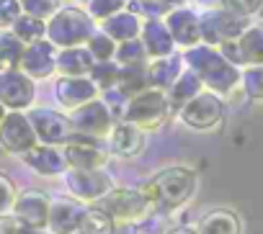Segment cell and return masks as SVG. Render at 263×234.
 Segmentation results:
<instances>
[{"label": "cell", "instance_id": "40", "mask_svg": "<svg viewBox=\"0 0 263 234\" xmlns=\"http://www.w3.org/2000/svg\"><path fill=\"white\" fill-rule=\"evenodd\" d=\"M21 16V0H0V29H11Z\"/></svg>", "mask_w": 263, "mask_h": 234}, {"label": "cell", "instance_id": "1", "mask_svg": "<svg viewBox=\"0 0 263 234\" xmlns=\"http://www.w3.org/2000/svg\"><path fill=\"white\" fill-rule=\"evenodd\" d=\"M196 185L199 178L191 167H165L158 175H153L140 190L158 208H178L194 198Z\"/></svg>", "mask_w": 263, "mask_h": 234}, {"label": "cell", "instance_id": "2", "mask_svg": "<svg viewBox=\"0 0 263 234\" xmlns=\"http://www.w3.org/2000/svg\"><path fill=\"white\" fill-rule=\"evenodd\" d=\"M183 59H186V67L194 70V72L201 77V82H204L212 93H217V95H219V93H230V90L242 80L240 72H237V67H235L232 62H227L219 49H214V47H209V44L189 47L186 54H183Z\"/></svg>", "mask_w": 263, "mask_h": 234}, {"label": "cell", "instance_id": "16", "mask_svg": "<svg viewBox=\"0 0 263 234\" xmlns=\"http://www.w3.org/2000/svg\"><path fill=\"white\" fill-rule=\"evenodd\" d=\"M98 90L101 88L85 75H65L54 85V95L62 108H80L83 103L98 98Z\"/></svg>", "mask_w": 263, "mask_h": 234}, {"label": "cell", "instance_id": "46", "mask_svg": "<svg viewBox=\"0 0 263 234\" xmlns=\"http://www.w3.org/2000/svg\"><path fill=\"white\" fill-rule=\"evenodd\" d=\"M83 3H88V0H83Z\"/></svg>", "mask_w": 263, "mask_h": 234}, {"label": "cell", "instance_id": "33", "mask_svg": "<svg viewBox=\"0 0 263 234\" xmlns=\"http://www.w3.org/2000/svg\"><path fill=\"white\" fill-rule=\"evenodd\" d=\"M88 52L93 54V59L96 62H106V59H114V54H116V41L108 36V34H93L90 39H88Z\"/></svg>", "mask_w": 263, "mask_h": 234}, {"label": "cell", "instance_id": "17", "mask_svg": "<svg viewBox=\"0 0 263 234\" xmlns=\"http://www.w3.org/2000/svg\"><path fill=\"white\" fill-rule=\"evenodd\" d=\"M165 26L173 36L176 44L181 47H196L201 44V29H199V16L189 8H171L165 13Z\"/></svg>", "mask_w": 263, "mask_h": 234}, {"label": "cell", "instance_id": "9", "mask_svg": "<svg viewBox=\"0 0 263 234\" xmlns=\"http://www.w3.org/2000/svg\"><path fill=\"white\" fill-rule=\"evenodd\" d=\"M70 124H72V132H78V134L103 139V137H108V132L114 126V116L103 100L93 98V100L83 103L80 108H72Z\"/></svg>", "mask_w": 263, "mask_h": 234}, {"label": "cell", "instance_id": "27", "mask_svg": "<svg viewBox=\"0 0 263 234\" xmlns=\"http://www.w3.org/2000/svg\"><path fill=\"white\" fill-rule=\"evenodd\" d=\"M116 88H119L126 98H132V95H137V93L147 90V88H150V80H147V65H145V62L121 65Z\"/></svg>", "mask_w": 263, "mask_h": 234}, {"label": "cell", "instance_id": "4", "mask_svg": "<svg viewBox=\"0 0 263 234\" xmlns=\"http://www.w3.org/2000/svg\"><path fill=\"white\" fill-rule=\"evenodd\" d=\"M168 113H171L168 93L160 90V88H147V90L132 95L126 100L121 121L135 124L142 132H153V129H160L168 121Z\"/></svg>", "mask_w": 263, "mask_h": 234}, {"label": "cell", "instance_id": "12", "mask_svg": "<svg viewBox=\"0 0 263 234\" xmlns=\"http://www.w3.org/2000/svg\"><path fill=\"white\" fill-rule=\"evenodd\" d=\"M49 206H52L49 193L36 190V188H29V190H21V193L16 196L11 214H13L24 226H31V229H47V221H49Z\"/></svg>", "mask_w": 263, "mask_h": 234}, {"label": "cell", "instance_id": "6", "mask_svg": "<svg viewBox=\"0 0 263 234\" xmlns=\"http://www.w3.org/2000/svg\"><path fill=\"white\" fill-rule=\"evenodd\" d=\"M178 116L181 121L189 126V129H196V132H209V129H217L222 116H224V103L217 93L212 90H201L196 98H191L186 105L178 108Z\"/></svg>", "mask_w": 263, "mask_h": 234}, {"label": "cell", "instance_id": "18", "mask_svg": "<svg viewBox=\"0 0 263 234\" xmlns=\"http://www.w3.org/2000/svg\"><path fill=\"white\" fill-rule=\"evenodd\" d=\"M83 201L78 198H57L49 206V221L47 229L49 234H75L80 216H83Z\"/></svg>", "mask_w": 263, "mask_h": 234}, {"label": "cell", "instance_id": "15", "mask_svg": "<svg viewBox=\"0 0 263 234\" xmlns=\"http://www.w3.org/2000/svg\"><path fill=\"white\" fill-rule=\"evenodd\" d=\"M31 80H44L57 70V47L49 39H39L24 47L21 54V67Z\"/></svg>", "mask_w": 263, "mask_h": 234}, {"label": "cell", "instance_id": "41", "mask_svg": "<svg viewBox=\"0 0 263 234\" xmlns=\"http://www.w3.org/2000/svg\"><path fill=\"white\" fill-rule=\"evenodd\" d=\"M263 0H219V6L230 13H240V16H250L260 8Z\"/></svg>", "mask_w": 263, "mask_h": 234}, {"label": "cell", "instance_id": "21", "mask_svg": "<svg viewBox=\"0 0 263 234\" xmlns=\"http://www.w3.org/2000/svg\"><path fill=\"white\" fill-rule=\"evenodd\" d=\"M142 39V47H145V54L147 57H153V59H160V57H168V54H173V49H176V41H173V36H171V31H168V26H165V21H160V18H147L145 24H142V34H140Z\"/></svg>", "mask_w": 263, "mask_h": 234}, {"label": "cell", "instance_id": "25", "mask_svg": "<svg viewBox=\"0 0 263 234\" xmlns=\"http://www.w3.org/2000/svg\"><path fill=\"white\" fill-rule=\"evenodd\" d=\"M96 65L93 54L88 52V47H65L57 52V70L62 75H88L90 67Z\"/></svg>", "mask_w": 263, "mask_h": 234}, {"label": "cell", "instance_id": "47", "mask_svg": "<svg viewBox=\"0 0 263 234\" xmlns=\"http://www.w3.org/2000/svg\"><path fill=\"white\" fill-rule=\"evenodd\" d=\"M75 234H78V231H75Z\"/></svg>", "mask_w": 263, "mask_h": 234}, {"label": "cell", "instance_id": "30", "mask_svg": "<svg viewBox=\"0 0 263 234\" xmlns=\"http://www.w3.org/2000/svg\"><path fill=\"white\" fill-rule=\"evenodd\" d=\"M24 47H26V44H24L11 29H0V72L18 70V67H21Z\"/></svg>", "mask_w": 263, "mask_h": 234}, {"label": "cell", "instance_id": "31", "mask_svg": "<svg viewBox=\"0 0 263 234\" xmlns=\"http://www.w3.org/2000/svg\"><path fill=\"white\" fill-rule=\"evenodd\" d=\"M11 31L24 41V44H31V41H39V39H47V21L44 18H34L29 13H21L16 18V24L11 26Z\"/></svg>", "mask_w": 263, "mask_h": 234}, {"label": "cell", "instance_id": "29", "mask_svg": "<svg viewBox=\"0 0 263 234\" xmlns=\"http://www.w3.org/2000/svg\"><path fill=\"white\" fill-rule=\"evenodd\" d=\"M237 49L242 57V65H263V29L260 26H248L237 36Z\"/></svg>", "mask_w": 263, "mask_h": 234}, {"label": "cell", "instance_id": "35", "mask_svg": "<svg viewBox=\"0 0 263 234\" xmlns=\"http://www.w3.org/2000/svg\"><path fill=\"white\" fill-rule=\"evenodd\" d=\"M242 88L253 100H263V65H253L242 75Z\"/></svg>", "mask_w": 263, "mask_h": 234}, {"label": "cell", "instance_id": "5", "mask_svg": "<svg viewBox=\"0 0 263 234\" xmlns=\"http://www.w3.org/2000/svg\"><path fill=\"white\" fill-rule=\"evenodd\" d=\"M96 203L106 214H111L114 221H129V224H137L153 208V203L147 201V196L140 188H111Z\"/></svg>", "mask_w": 263, "mask_h": 234}, {"label": "cell", "instance_id": "37", "mask_svg": "<svg viewBox=\"0 0 263 234\" xmlns=\"http://www.w3.org/2000/svg\"><path fill=\"white\" fill-rule=\"evenodd\" d=\"M126 6V0H88V13L93 18H108Z\"/></svg>", "mask_w": 263, "mask_h": 234}, {"label": "cell", "instance_id": "8", "mask_svg": "<svg viewBox=\"0 0 263 234\" xmlns=\"http://www.w3.org/2000/svg\"><path fill=\"white\" fill-rule=\"evenodd\" d=\"M62 155L67 167H78V170H101L108 162V150L103 147V139L85 137L78 132L67 137V142L62 144Z\"/></svg>", "mask_w": 263, "mask_h": 234}, {"label": "cell", "instance_id": "23", "mask_svg": "<svg viewBox=\"0 0 263 234\" xmlns=\"http://www.w3.org/2000/svg\"><path fill=\"white\" fill-rule=\"evenodd\" d=\"M183 72V57L178 54H168V57H160L155 59L150 67H147V80H150V88H160V90H168L173 85V80Z\"/></svg>", "mask_w": 263, "mask_h": 234}, {"label": "cell", "instance_id": "42", "mask_svg": "<svg viewBox=\"0 0 263 234\" xmlns=\"http://www.w3.org/2000/svg\"><path fill=\"white\" fill-rule=\"evenodd\" d=\"M21 221L13 214H0V234H18Z\"/></svg>", "mask_w": 263, "mask_h": 234}, {"label": "cell", "instance_id": "38", "mask_svg": "<svg viewBox=\"0 0 263 234\" xmlns=\"http://www.w3.org/2000/svg\"><path fill=\"white\" fill-rule=\"evenodd\" d=\"M126 95L114 85V88H106L103 90V103L108 105V111H111V116H114V119H121V116H124V108H126Z\"/></svg>", "mask_w": 263, "mask_h": 234}, {"label": "cell", "instance_id": "11", "mask_svg": "<svg viewBox=\"0 0 263 234\" xmlns=\"http://www.w3.org/2000/svg\"><path fill=\"white\" fill-rule=\"evenodd\" d=\"M36 132L29 121V116H24L21 111H11L6 113L3 124H0V147L11 155H24L36 144Z\"/></svg>", "mask_w": 263, "mask_h": 234}, {"label": "cell", "instance_id": "20", "mask_svg": "<svg viewBox=\"0 0 263 234\" xmlns=\"http://www.w3.org/2000/svg\"><path fill=\"white\" fill-rule=\"evenodd\" d=\"M108 150L116 157H137L145 150V132L129 121H119L108 132Z\"/></svg>", "mask_w": 263, "mask_h": 234}, {"label": "cell", "instance_id": "24", "mask_svg": "<svg viewBox=\"0 0 263 234\" xmlns=\"http://www.w3.org/2000/svg\"><path fill=\"white\" fill-rule=\"evenodd\" d=\"M199 234H242L240 216L230 208H214L199 221Z\"/></svg>", "mask_w": 263, "mask_h": 234}, {"label": "cell", "instance_id": "43", "mask_svg": "<svg viewBox=\"0 0 263 234\" xmlns=\"http://www.w3.org/2000/svg\"><path fill=\"white\" fill-rule=\"evenodd\" d=\"M165 234H199V229H196V226H189V224H181V226H173V229L165 231Z\"/></svg>", "mask_w": 263, "mask_h": 234}, {"label": "cell", "instance_id": "26", "mask_svg": "<svg viewBox=\"0 0 263 234\" xmlns=\"http://www.w3.org/2000/svg\"><path fill=\"white\" fill-rule=\"evenodd\" d=\"M201 90H204L201 77H199L194 70H183V72L173 80V85L168 88V103H171V108H181V105H186L191 98H196Z\"/></svg>", "mask_w": 263, "mask_h": 234}, {"label": "cell", "instance_id": "19", "mask_svg": "<svg viewBox=\"0 0 263 234\" xmlns=\"http://www.w3.org/2000/svg\"><path fill=\"white\" fill-rule=\"evenodd\" d=\"M21 157H24V162H26L34 173L47 175V178L62 175V173L67 170L65 155H62V150H57L54 144H42V142H36V144H34L29 152H24Z\"/></svg>", "mask_w": 263, "mask_h": 234}, {"label": "cell", "instance_id": "28", "mask_svg": "<svg viewBox=\"0 0 263 234\" xmlns=\"http://www.w3.org/2000/svg\"><path fill=\"white\" fill-rule=\"evenodd\" d=\"M116 221L111 214H106L98 203L83 208L80 224H78V234H114Z\"/></svg>", "mask_w": 263, "mask_h": 234}, {"label": "cell", "instance_id": "39", "mask_svg": "<svg viewBox=\"0 0 263 234\" xmlns=\"http://www.w3.org/2000/svg\"><path fill=\"white\" fill-rule=\"evenodd\" d=\"M16 196H18V193H16L13 180H11L6 173H0V214H11Z\"/></svg>", "mask_w": 263, "mask_h": 234}, {"label": "cell", "instance_id": "22", "mask_svg": "<svg viewBox=\"0 0 263 234\" xmlns=\"http://www.w3.org/2000/svg\"><path fill=\"white\" fill-rule=\"evenodd\" d=\"M101 31L108 34L116 44H119V41H129V39H140V34H142V21H140L137 13H132L129 8H126V11L121 8L119 13L103 18Z\"/></svg>", "mask_w": 263, "mask_h": 234}, {"label": "cell", "instance_id": "13", "mask_svg": "<svg viewBox=\"0 0 263 234\" xmlns=\"http://www.w3.org/2000/svg\"><path fill=\"white\" fill-rule=\"evenodd\" d=\"M36 88L34 80L24 70H6L0 72V103L8 111H24L34 103Z\"/></svg>", "mask_w": 263, "mask_h": 234}, {"label": "cell", "instance_id": "34", "mask_svg": "<svg viewBox=\"0 0 263 234\" xmlns=\"http://www.w3.org/2000/svg\"><path fill=\"white\" fill-rule=\"evenodd\" d=\"M145 47L140 39H129V41H119L116 44V54L114 59L119 65H132V62H145Z\"/></svg>", "mask_w": 263, "mask_h": 234}, {"label": "cell", "instance_id": "7", "mask_svg": "<svg viewBox=\"0 0 263 234\" xmlns=\"http://www.w3.org/2000/svg\"><path fill=\"white\" fill-rule=\"evenodd\" d=\"M250 26V18L248 16H240V13H230L224 8L219 11H206L201 18H199V29H201V41L209 44V47H219L230 39H237L245 29Z\"/></svg>", "mask_w": 263, "mask_h": 234}, {"label": "cell", "instance_id": "14", "mask_svg": "<svg viewBox=\"0 0 263 234\" xmlns=\"http://www.w3.org/2000/svg\"><path fill=\"white\" fill-rule=\"evenodd\" d=\"M29 121H31V126L36 132V139L42 144H54V147L60 144L62 147L67 142V137L72 134L70 119L65 113L52 111V108H34L29 113Z\"/></svg>", "mask_w": 263, "mask_h": 234}, {"label": "cell", "instance_id": "45", "mask_svg": "<svg viewBox=\"0 0 263 234\" xmlns=\"http://www.w3.org/2000/svg\"><path fill=\"white\" fill-rule=\"evenodd\" d=\"M3 119H6V105L0 103V124H3Z\"/></svg>", "mask_w": 263, "mask_h": 234}, {"label": "cell", "instance_id": "44", "mask_svg": "<svg viewBox=\"0 0 263 234\" xmlns=\"http://www.w3.org/2000/svg\"><path fill=\"white\" fill-rule=\"evenodd\" d=\"M18 234H47V229H31V226H24V224H21Z\"/></svg>", "mask_w": 263, "mask_h": 234}, {"label": "cell", "instance_id": "32", "mask_svg": "<svg viewBox=\"0 0 263 234\" xmlns=\"http://www.w3.org/2000/svg\"><path fill=\"white\" fill-rule=\"evenodd\" d=\"M119 70H121V65H119V62L106 59V62H96V65L90 67L88 77H90L101 90H106V88H114V85L119 82Z\"/></svg>", "mask_w": 263, "mask_h": 234}, {"label": "cell", "instance_id": "3", "mask_svg": "<svg viewBox=\"0 0 263 234\" xmlns=\"http://www.w3.org/2000/svg\"><path fill=\"white\" fill-rule=\"evenodd\" d=\"M93 34V16L83 8H57L47 24V39L60 49L88 44Z\"/></svg>", "mask_w": 263, "mask_h": 234}, {"label": "cell", "instance_id": "36", "mask_svg": "<svg viewBox=\"0 0 263 234\" xmlns=\"http://www.w3.org/2000/svg\"><path fill=\"white\" fill-rule=\"evenodd\" d=\"M60 8V0H21V11L34 16V18H49Z\"/></svg>", "mask_w": 263, "mask_h": 234}, {"label": "cell", "instance_id": "10", "mask_svg": "<svg viewBox=\"0 0 263 234\" xmlns=\"http://www.w3.org/2000/svg\"><path fill=\"white\" fill-rule=\"evenodd\" d=\"M62 178H65L67 190H70L78 201H90V203H96L101 196H106V193L114 188V183H111V178L103 173V167H101V170L67 167V170L62 173Z\"/></svg>", "mask_w": 263, "mask_h": 234}]
</instances>
